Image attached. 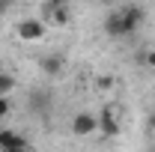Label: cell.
Instances as JSON below:
<instances>
[{"mask_svg":"<svg viewBox=\"0 0 155 152\" xmlns=\"http://www.w3.org/2000/svg\"><path fill=\"white\" fill-rule=\"evenodd\" d=\"M143 18H146V9L140 3H125V6L110 9L104 15L101 30H104V36H110V39H125L131 33H137V27L143 24Z\"/></svg>","mask_w":155,"mask_h":152,"instance_id":"1","label":"cell"},{"mask_svg":"<svg viewBox=\"0 0 155 152\" xmlns=\"http://www.w3.org/2000/svg\"><path fill=\"white\" fill-rule=\"evenodd\" d=\"M45 30H48V24L42 18H24L15 24V33H18V39H24V42H39V39H45Z\"/></svg>","mask_w":155,"mask_h":152,"instance_id":"2","label":"cell"},{"mask_svg":"<svg viewBox=\"0 0 155 152\" xmlns=\"http://www.w3.org/2000/svg\"><path fill=\"white\" fill-rule=\"evenodd\" d=\"M98 131V116L90 114V111H78L75 119H72V134L78 137H93Z\"/></svg>","mask_w":155,"mask_h":152,"instance_id":"3","label":"cell"},{"mask_svg":"<svg viewBox=\"0 0 155 152\" xmlns=\"http://www.w3.org/2000/svg\"><path fill=\"white\" fill-rule=\"evenodd\" d=\"M98 128H101L104 137H116V134H119V107H116V104H107V107L101 111Z\"/></svg>","mask_w":155,"mask_h":152,"instance_id":"4","label":"cell"},{"mask_svg":"<svg viewBox=\"0 0 155 152\" xmlns=\"http://www.w3.org/2000/svg\"><path fill=\"white\" fill-rule=\"evenodd\" d=\"M42 15H45L48 24H57V27H63V24H69V21H72V12H69V6H66V3H60V6L45 3V6H42Z\"/></svg>","mask_w":155,"mask_h":152,"instance_id":"5","label":"cell"},{"mask_svg":"<svg viewBox=\"0 0 155 152\" xmlns=\"http://www.w3.org/2000/svg\"><path fill=\"white\" fill-rule=\"evenodd\" d=\"M24 146H30L18 131H12V128H3L0 131V152H21Z\"/></svg>","mask_w":155,"mask_h":152,"instance_id":"6","label":"cell"},{"mask_svg":"<svg viewBox=\"0 0 155 152\" xmlns=\"http://www.w3.org/2000/svg\"><path fill=\"white\" fill-rule=\"evenodd\" d=\"M39 69H42L48 78H57L60 72H63V57H57V54H48V57L39 60Z\"/></svg>","mask_w":155,"mask_h":152,"instance_id":"7","label":"cell"},{"mask_svg":"<svg viewBox=\"0 0 155 152\" xmlns=\"http://www.w3.org/2000/svg\"><path fill=\"white\" fill-rule=\"evenodd\" d=\"M27 104H30L33 114H45V111L51 107V95H48V93H30Z\"/></svg>","mask_w":155,"mask_h":152,"instance_id":"8","label":"cell"},{"mask_svg":"<svg viewBox=\"0 0 155 152\" xmlns=\"http://www.w3.org/2000/svg\"><path fill=\"white\" fill-rule=\"evenodd\" d=\"M12 87H15V78L6 75V72H0V95H9V93H12Z\"/></svg>","mask_w":155,"mask_h":152,"instance_id":"9","label":"cell"},{"mask_svg":"<svg viewBox=\"0 0 155 152\" xmlns=\"http://www.w3.org/2000/svg\"><path fill=\"white\" fill-rule=\"evenodd\" d=\"M12 111V101H9V95H0V119Z\"/></svg>","mask_w":155,"mask_h":152,"instance_id":"10","label":"cell"},{"mask_svg":"<svg viewBox=\"0 0 155 152\" xmlns=\"http://www.w3.org/2000/svg\"><path fill=\"white\" fill-rule=\"evenodd\" d=\"M9 9H12V0H0V18H3Z\"/></svg>","mask_w":155,"mask_h":152,"instance_id":"11","label":"cell"},{"mask_svg":"<svg viewBox=\"0 0 155 152\" xmlns=\"http://www.w3.org/2000/svg\"><path fill=\"white\" fill-rule=\"evenodd\" d=\"M146 125H149V134H155V114L149 116V122H146Z\"/></svg>","mask_w":155,"mask_h":152,"instance_id":"12","label":"cell"},{"mask_svg":"<svg viewBox=\"0 0 155 152\" xmlns=\"http://www.w3.org/2000/svg\"><path fill=\"white\" fill-rule=\"evenodd\" d=\"M45 3H51V6H60V3H66V0H45Z\"/></svg>","mask_w":155,"mask_h":152,"instance_id":"13","label":"cell"},{"mask_svg":"<svg viewBox=\"0 0 155 152\" xmlns=\"http://www.w3.org/2000/svg\"><path fill=\"white\" fill-rule=\"evenodd\" d=\"M96 3H104V6H110V3H114V0H96Z\"/></svg>","mask_w":155,"mask_h":152,"instance_id":"14","label":"cell"},{"mask_svg":"<svg viewBox=\"0 0 155 152\" xmlns=\"http://www.w3.org/2000/svg\"><path fill=\"white\" fill-rule=\"evenodd\" d=\"M21 152H36V149H33V146H24V149H21Z\"/></svg>","mask_w":155,"mask_h":152,"instance_id":"15","label":"cell"}]
</instances>
